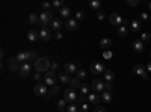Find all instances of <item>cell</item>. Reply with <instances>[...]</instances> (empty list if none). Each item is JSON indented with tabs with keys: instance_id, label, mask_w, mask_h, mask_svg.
<instances>
[{
	"instance_id": "27",
	"label": "cell",
	"mask_w": 151,
	"mask_h": 112,
	"mask_svg": "<svg viewBox=\"0 0 151 112\" xmlns=\"http://www.w3.org/2000/svg\"><path fill=\"white\" fill-rule=\"evenodd\" d=\"M115 79V74H113L112 70H106L104 71V82H113Z\"/></svg>"
},
{
	"instance_id": "44",
	"label": "cell",
	"mask_w": 151,
	"mask_h": 112,
	"mask_svg": "<svg viewBox=\"0 0 151 112\" xmlns=\"http://www.w3.org/2000/svg\"><path fill=\"white\" fill-rule=\"evenodd\" d=\"M50 70H53V71H59V64H58V62H52V68H50Z\"/></svg>"
},
{
	"instance_id": "2",
	"label": "cell",
	"mask_w": 151,
	"mask_h": 112,
	"mask_svg": "<svg viewBox=\"0 0 151 112\" xmlns=\"http://www.w3.org/2000/svg\"><path fill=\"white\" fill-rule=\"evenodd\" d=\"M53 14H55V9L53 11H44L40 14V24L42 27L48 26V24H52V21L55 20L53 18Z\"/></svg>"
},
{
	"instance_id": "33",
	"label": "cell",
	"mask_w": 151,
	"mask_h": 112,
	"mask_svg": "<svg viewBox=\"0 0 151 112\" xmlns=\"http://www.w3.org/2000/svg\"><path fill=\"white\" fill-rule=\"evenodd\" d=\"M26 53H27V62H35L36 59H38V56H36V53L33 52V50H26Z\"/></svg>"
},
{
	"instance_id": "21",
	"label": "cell",
	"mask_w": 151,
	"mask_h": 112,
	"mask_svg": "<svg viewBox=\"0 0 151 112\" xmlns=\"http://www.w3.org/2000/svg\"><path fill=\"white\" fill-rule=\"evenodd\" d=\"M82 85H83V83L80 82V79L74 77V79H71V82H70V88H71V90H80Z\"/></svg>"
},
{
	"instance_id": "35",
	"label": "cell",
	"mask_w": 151,
	"mask_h": 112,
	"mask_svg": "<svg viewBox=\"0 0 151 112\" xmlns=\"http://www.w3.org/2000/svg\"><path fill=\"white\" fill-rule=\"evenodd\" d=\"M80 109H79V105L77 103H70L68 106H67V112H79Z\"/></svg>"
},
{
	"instance_id": "31",
	"label": "cell",
	"mask_w": 151,
	"mask_h": 112,
	"mask_svg": "<svg viewBox=\"0 0 151 112\" xmlns=\"http://www.w3.org/2000/svg\"><path fill=\"white\" fill-rule=\"evenodd\" d=\"M52 5H53V9H62V8H64L65 6V2H64V0H55V2H52Z\"/></svg>"
},
{
	"instance_id": "43",
	"label": "cell",
	"mask_w": 151,
	"mask_h": 112,
	"mask_svg": "<svg viewBox=\"0 0 151 112\" xmlns=\"http://www.w3.org/2000/svg\"><path fill=\"white\" fill-rule=\"evenodd\" d=\"M79 112H89V105H86V103H85V105H82Z\"/></svg>"
},
{
	"instance_id": "39",
	"label": "cell",
	"mask_w": 151,
	"mask_h": 112,
	"mask_svg": "<svg viewBox=\"0 0 151 112\" xmlns=\"http://www.w3.org/2000/svg\"><path fill=\"white\" fill-rule=\"evenodd\" d=\"M33 79H35L38 83H40V80L44 79V74H42V73H35V74H33Z\"/></svg>"
},
{
	"instance_id": "28",
	"label": "cell",
	"mask_w": 151,
	"mask_h": 112,
	"mask_svg": "<svg viewBox=\"0 0 151 112\" xmlns=\"http://www.w3.org/2000/svg\"><path fill=\"white\" fill-rule=\"evenodd\" d=\"M89 8L98 12L100 9H101V2H98V0H91V2H89Z\"/></svg>"
},
{
	"instance_id": "1",
	"label": "cell",
	"mask_w": 151,
	"mask_h": 112,
	"mask_svg": "<svg viewBox=\"0 0 151 112\" xmlns=\"http://www.w3.org/2000/svg\"><path fill=\"white\" fill-rule=\"evenodd\" d=\"M33 68H35L38 73H47L50 68H52V62L48 61L47 56L38 58V59L33 62Z\"/></svg>"
},
{
	"instance_id": "4",
	"label": "cell",
	"mask_w": 151,
	"mask_h": 112,
	"mask_svg": "<svg viewBox=\"0 0 151 112\" xmlns=\"http://www.w3.org/2000/svg\"><path fill=\"white\" fill-rule=\"evenodd\" d=\"M104 85H106V83H104L103 80L94 79L92 83H91V90H92L94 92H97V94H103V92L106 91V86H104Z\"/></svg>"
},
{
	"instance_id": "18",
	"label": "cell",
	"mask_w": 151,
	"mask_h": 112,
	"mask_svg": "<svg viewBox=\"0 0 151 112\" xmlns=\"http://www.w3.org/2000/svg\"><path fill=\"white\" fill-rule=\"evenodd\" d=\"M133 50L136 53H142L144 52V41L142 40H134L133 41Z\"/></svg>"
},
{
	"instance_id": "19",
	"label": "cell",
	"mask_w": 151,
	"mask_h": 112,
	"mask_svg": "<svg viewBox=\"0 0 151 112\" xmlns=\"http://www.w3.org/2000/svg\"><path fill=\"white\" fill-rule=\"evenodd\" d=\"M58 12H59V17H60V18H67V20L71 18V9H70L68 6H64L62 9H59Z\"/></svg>"
},
{
	"instance_id": "23",
	"label": "cell",
	"mask_w": 151,
	"mask_h": 112,
	"mask_svg": "<svg viewBox=\"0 0 151 112\" xmlns=\"http://www.w3.org/2000/svg\"><path fill=\"white\" fill-rule=\"evenodd\" d=\"M89 90H91V85H88V83H83V85H82V88H80V95L86 98L88 95L91 94V92H89Z\"/></svg>"
},
{
	"instance_id": "12",
	"label": "cell",
	"mask_w": 151,
	"mask_h": 112,
	"mask_svg": "<svg viewBox=\"0 0 151 112\" xmlns=\"http://www.w3.org/2000/svg\"><path fill=\"white\" fill-rule=\"evenodd\" d=\"M20 67H21V64L18 62V59L15 56L14 58H9V64H8L9 71H20Z\"/></svg>"
},
{
	"instance_id": "38",
	"label": "cell",
	"mask_w": 151,
	"mask_h": 112,
	"mask_svg": "<svg viewBox=\"0 0 151 112\" xmlns=\"http://www.w3.org/2000/svg\"><path fill=\"white\" fill-rule=\"evenodd\" d=\"M76 20H77V21H82V20H85V14H83L82 11L76 12Z\"/></svg>"
},
{
	"instance_id": "24",
	"label": "cell",
	"mask_w": 151,
	"mask_h": 112,
	"mask_svg": "<svg viewBox=\"0 0 151 112\" xmlns=\"http://www.w3.org/2000/svg\"><path fill=\"white\" fill-rule=\"evenodd\" d=\"M129 35V29H127V26H118V36H121V38H125V36Z\"/></svg>"
},
{
	"instance_id": "7",
	"label": "cell",
	"mask_w": 151,
	"mask_h": 112,
	"mask_svg": "<svg viewBox=\"0 0 151 112\" xmlns=\"http://www.w3.org/2000/svg\"><path fill=\"white\" fill-rule=\"evenodd\" d=\"M133 73H134V74H137V76H141L144 80H148V79H150V76H148V71H147V68H145L142 64H137V65H134V67H133Z\"/></svg>"
},
{
	"instance_id": "46",
	"label": "cell",
	"mask_w": 151,
	"mask_h": 112,
	"mask_svg": "<svg viewBox=\"0 0 151 112\" xmlns=\"http://www.w3.org/2000/svg\"><path fill=\"white\" fill-rule=\"evenodd\" d=\"M53 38H56V40L59 41V40H62V38H64V35H62L60 32H56V33L53 35Z\"/></svg>"
},
{
	"instance_id": "32",
	"label": "cell",
	"mask_w": 151,
	"mask_h": 112,
	"mask_svg": "<svg viewBox=\"0 0 151 112\" xmlns=\"http://www.w3.org/2000/svg\"><path fill=\"white\" fill-rule=\"evenodd\" d=\"M29 24H40V15H36V14H30L29 17Z\"/></svg>"
},
{
	"instance_id": "5",
	"label": "cell",
	"mask_w": 151,
	"mask_h": 112,
	"mask_svg": "<svg viewBox=\"0 0 151 112\" xmlns=\"http://www.w3.org/2000/svg\"><path fill=\"white\" fill-rule=\"evenodd\" d=\"M64 98L67 100V103L70 105V103H76V102H77L79 95H77V92H76V90L68 88V90H65V91H64Z\"/></svg>"
},
{
	"instance_id": "16",
	"label": "cell",
	"mask_w": 151,
	"mask_h": 112,
	"mask_svg": "<svg viewBox=\"0 0 151 112\" xmlns=\"http://www.w3.org/2000/svg\"><path fill=\"white\" fill-rule=\"evenodd\" d=\"M62 26H64V23H62V18H59V17L55 18V20L52 21V24H50V27H52L55 32H59Z\"/></svg>"
},
{
	"instance_id": "50",
	"label": "cell",
	"mask_w": 151,
	"mask_h": 112,
	"mask_svg": "<svg viewBox=\"0 0 151 112\" xmlns=\"http://www.w3.org/2000/svg\"><path fill=\"white\" fill-rule=\"evenodd\" d=\"M148 11H150V12H151V2H150V3H148Z\"/></svg>"
},
{
	"instance_id": "11",
	"label": "cell",
	"mask_w": 151,
	"mask_h": 112,
	"mask_svg": "<svg viewBox=\"0 0 151 112\" xmlns=\"http://www.w3.org/2000/svg\"><path fill=\"white\" fill-rule=\"evenodd\" d=\"M109 21H110V24H113V26H122V17L119 15V14H116V12H113V14H110L109 15Z\"/></svg>"
},
{
	"instance_id": "26",
	"label": "cell",
	"mask_w": 151,
	"mask_h": 112,
	"mask_svg": "<svg viewBox=\"0 0 151 112\" xmlns=\"http://www.w3.org/2000/svg\"><path fill=\"white\" fill-rule=\"evenodd\" d=\"M38 38H40V32H36L35 29L33 30H29V33H27V40L29 41H36Z\"/></svg>"
},
{
	"instance_id": "9",
	"label": "cell",
	"mask_w": 151,
	"mask_h": 112,
	"mask_svg": "<svg viewBox=\"0 0 151 112\" xmlns=\"http://www.w3.org/2000/svg\"><path fill=\"white\" fill-rule=\"evenodd\" d=\"M89 71H91L92 74H104L106 68H104V65H103V62H94V64L89 67Z\"/></svg>"
},
{
	"instance_id": "15",
	"label": "cell",
	"mask_w": 151,
	"mask_h": 112,
	"mask_svg": "<svg viewBox=\"0 0 151 112\" xmlns=\"http://www.w3.org/2000/svg\"><path fill=\"white\" fill-rule=\"evenodd\" d=\"M77 64H74V62H67V64L64 65V71L67 74H73V73H77Z\"/></svg>"
},
{
	"instance_id": "49",
	"label": "cell",
	"mask_w": 151,
	"mask_h": 112,
	"mask_svg": "<svg viewBox=\"0 0 151 112\" xmlns=\"http://www.w3.org/2000/svg\"><path fill=\"white\" fill-rule=\"evenodd\" d=\"M95 112H106V109H104V108H101V106H98V108L95 109Z\"/></svg>"
},
{
	"instance_id": "48",
	"label": "cell",
	"mask_w": 151,
	"mask_h": 112,
	"mask_svg": "<svg viewBox=\"0 0 151 112\" xmlns=\"http://www.w3.org/2000/svg\"><path fill=\"white\" fill-rule=\"evenodd\" d=\"M145 68H147V71H148V73H151V61H148V64H147V67H145Z\"/></svg>"
},
{
	"instance_id": "20",
	"label": "cell",
	"mask_w": 151,
	"mask_h": 112,
	"mask_svg": "<svg viewBox=\"0 0 151 112\" xmlns=\"http://www.w3.org/2000/svg\"><path fill=\"white\" fill-rule=\"evenodd\" d=\"M110 47H112V40L110 38H103L101 41H100V48H104V52L109 50Z\"/></svg>"
},
{
	"instance_id": "41",
	"label": "cell",
	"mask_w": 151,
	"mask_h": 112,
	"mask_svg": "<svg viewBox=\"0 0 151 112\" xmlns=\"http://www.w3.org/2000/svg\"><path fill=\"white\" fill-rule=\"evenodd\" d=\"M104 18H106V12H104L103 9H100V11H98V20L101 21V20H104Z\"/></svg>"
},
{
	"instance_id": "30",
	"label": "cell",
	"mask_w": 151,
	"mask_h": 112,
	"mask_svg": "<svg viewBox=\"0 0 151 112\" xmlns=\"http://www.w3.org/2000/svg\"><path fill=\"white\" fill-rule=\"evenodd\" d=\"M56 106H58V111H67V106H68V105H67V100L62 97L60 100H58V105H56Z\"/></svg>"
},
{
	"instance_id": "3",
	"label": "cell",
	"mask_w": 151,
	"mask_h": 112,
	"mask_svg": "<svg viewBox=\"0 0 151 112\" xmlns=\"http://www.w3.org/2000/svg\"><path fill=\"white\" fill-rule=\"evenodd\" d=\"M56 79H58V74H56V71H53V70H48V71L44 74V83H45L47 86H55V85H56Z\"/></svg>"
},
{
	"instance_id": "25",
	"label": "cell",
	"mask_w": 151,
	"mask_h": 112,
	"mask_svg": "<svg viewBox=\"0 0 151 112\" xmlns=\"http://www.w3.org/2000/svg\"><path fill=\"white\" fill-rule=\"evenodd\" d=\"M15 58L18 59L20 64H24V62H27V53H26V50H24V52H18Z\"/></svg>"
},
{
	"instance_id": "45",
	"label": "cell",
	"mask_w": 151,
	"mask_h": 112,
	"mask_svg": "<svg viewBox=\"0 0 151 112\" xmlns=\"http://www.w3.org/2000/svg\"><path fill=\"white\" fill-rule=\"evenodd\" d=\"M103 58H104V59H110V58H112V52H110V50H106V52L103 53Z\"/></svg>"
},
{
	"instance_id": "8",
	"label": "cell",
	"mask_w": 151,
	"mask_h": 112,
	"mask_svg": "<svg viewBox=\"0 0 151 112\" xmlns=\"http://www.w3.org/2000/svg\"><path fill=\"white\" fill-rule=\"evenodd\" d=\"M30 73H32V64L30 62H24V64H21L20 71H18V74L21 77H29Z\"/></svg>"
},
{
	"instance_id": "14",
	"label": "cell",
	"mask_w": 151,
	"mask_h": 112,
	"mask_svg": "<svg viewBox=\"0 0 151 112\" xmlns=\"http://www.w3.org/2000/svg\"><path fill=\"white\" fill-rule=\"evenodd\" d=\"M86 98H88V102H89V105H95V106H97L100 102H101V95L97 94V92H91Z\"/></svg>"
},
{
	"instance_id": "13",
	"label": "cell",
	"mask_w": 151,
	"mask_h": 112,
	"mask_svg": "<svg viewBox=\"0 0 151 112\" xmlns=\"http://www.w3.org/2000/svg\"><path fill=\"white\" fill-rule=\"evenodd\" d=\"M40 38L44 41V43H47V41H50L53 38V35H52V30L50 29H47V27H42L41 30H40Z\"/></svg>"
},
{
	"instance_id": "37",
	"label": "cell",
	"mask_w": 151,
	"mask_h": 112,
	"mask_svg": "<svg viewBox=\"0 0 151 112\" xmlns=\"http://www.w3.org/2000/svg\"><path fill=\"white\" fill-rule=\"evenodd\" d=\"M141 40H142V41H150V40H151V33H150V32H142Z\"/></svg>"
},
{
	"instance_id": "10",
	"label": "cell",
	"mask_w": 151,
	"mask_h": 112,
	"mask_svg": "<svg viewBox=\"0 0 151 112\" xmlns=\"http://www.w3.org/2000/svg\"><path fill=\"white\" fill-rule=\"evenodd\" d=\"M64 27H65L67 30L73 32V30H76V29L79 27V21L76 20V18H68V20L64 23Z\"/></svg>"
},
{
	"instance_id": "6",
	"label": "cell",
	"mask_w": 151,
	"mask_h": 112,
	"mask_svg": "<svg viewBox=\"0 0 151 112\" xmlns=\"http://www.w3.org/2000/svg\"><path fill=\"white\" fill-rule=\"evenodd\" d=\"M33 92L36 94V95H40V97H47L48 95V90H47V85L42 82H40V83H36L35 86H33Z\"/></svg>"
},
{
	"instance_id": "42",
	"label": "cell",
	"mask_w": 151,
	"mask_h": 112,
	"mask_svg": "<svg viewBox=\"0 0 151 112\" xmlns=\"http://www.w3.org/2000/svg\"><path fill=\"white\" fill-rule=\"evenodd\" d=\"M127 5L129 6H137V5H139V0H127Z\"/></svg>"
},
{
	"instance_id": "34",
	"label": "cell",
	"mask_w": 151,
	"mask_h": 112,
	"mask_svg": "<svg viewBox=\"0 0 151 112\" xmlns=\"http://www.w3.org/2000/svg\"><path fill=\"white\" fill-rule=\"evenodd\" d=\"M58 92H59V86H56V85L52 86V90L48 91V95L45 97V100H50V97H52V95H56Z\"/></svg>"
},
{
	"instance_id": "36",
	"label": "cell",
	"mask_w": 151,
	"mask_h": 112,
	"mask_svg": "<svg viewBox=\"0 0 151 112\" xmlns=\"http://www.w3.org/2000/svg\"><path fill=\"white\" fill-rule=\"evenodd\" d=\"M86 74H88V73H86L85 70L80 68V70H77V73H76V77H77V79H85V77H86Z\"/></svg>"
},
{
	"instance_id": "47",
	"label": "cell",
	"mask_w": 151,
	"mask_h": 112,
	"mask_svg": "<svg viewBox=\"0 0 151 112\" xmlns=\"http://www.w3.org/2000/svg\"><path fill=\"white\" fill-rule=\"evenodd\" d=\"M147 21L148 20V14H147V12H142V14H141V21Z\"/></svg>"
},
{
	"instance_id": "22",
	"label": "cell",
	"mask_w": 151,
	"mask_h": 112,
	"mask_svg": "<svg viewBox=\"0 0 151 112\" xmlns=\"http://www.w3.org/2000/svg\"><path fill=\"white\" fill-rule=\"evenodd\" d=\"M141 27H142V21H141V20H133V21H132V30H133L134 33L141 32Z\"/></svg>"
},
{
	"instance_id": "17",
	"label": "cell",
	"mask_w": 151,
	"mask_h": 112,
	"mask_svg": "<svg viewBox=\"0 0 151 112\" xmlns=\"http://www.w3.org/2000/svg\"><path fill=\"white\" fill-rule=\"evenodd\" d=\"M58 77H59V80H60V83H62V85H70V82H71L70 74H67L65 71L58 73Z\"/></svg>"
},
{
	"instance_id": "40",
	"label": "cell",
	"mask_w": 151,
	"mask_h": 112,
	"mask_svg": "<svg viewBox=\"0 0 151 112\" xmlns=\"http://www.w3.org/2000/svg\"><path fill=\"white\" fill-rule=\"evenodd\" d=\"M104 83H106V85H104V86H106V91H112L113 88H115L113 82H104Z\"/></svg>"
},
{
	"instance_id": "29",
	"label": "cell",
	"mask_w": 151,
	"mask_h": 112,
	"mask_svg": "<svg viewBox=\"0 0 151 112\" xmlns=\"http://www.w3.org/2000/svg\"><path fill=\"white\" fill-rule=\"evenodd\" d=\"M101 100H103L104 103H110V102L113 100V97H112L110 91H104V92L101 94Z\"/></svg>"
}]
</instances>
